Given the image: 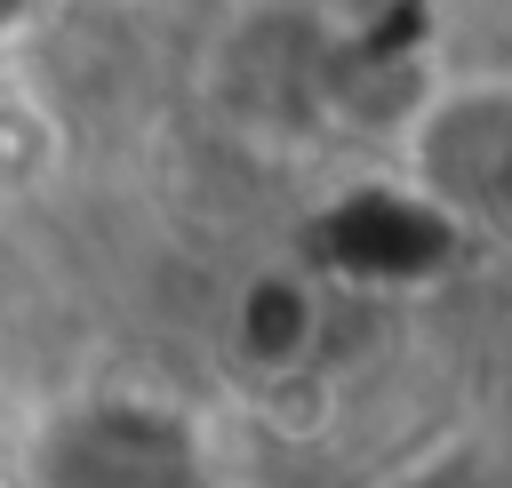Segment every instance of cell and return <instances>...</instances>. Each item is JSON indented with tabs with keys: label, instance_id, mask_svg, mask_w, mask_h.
Masks as SVG:
<instances>
[{
	"label": "cell",
	"instance_id": "7a4b0ae2",
	"mask_svg": "<svg viewBox=\"0 0 512 488\" xmlns=\"http://www.w3.org/2000/svg\"><path fill=\"white\" fill-rule=\"evenodd\" d=\"M440 208H480L512 224V96H448L416 128Z\"/></svg>",
	"mask_w": 512,
	"mask_h": 488
},
{
	"label": "cell",
	"instance_id": "6da1fadb",
	"mask_svg": "<svg viewBox=\"0 0 512 488\" xmlns=\"http://www.w3.org/2000/svg\"><path fill=\"white\" fill-rule=\"evenodd\" d=\"M32 488H208V448L152 392H88L40 424Z\"/></svg>",
	"mask_w": 512,
	"mask_h": 488
},
{
	"label": "cell",
	"instance_id": "3957f363",
	"mask_svg": "<svg viewBox=\"0 0 512 488\" xmlns=\"http://www.w3.org/2000/svg\"><path fill=\"white\" fill-rule=\"evenodd\" d=\"M320 352V296L288 272H264L232 304V360L248 376H304Z\"/></svg>",
	"mask_w": 512,
	"mask_h": 488
}]
</instances>
